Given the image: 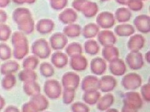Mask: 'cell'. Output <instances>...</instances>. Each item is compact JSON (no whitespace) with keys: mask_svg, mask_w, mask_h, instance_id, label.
<instances>
[{"mask_svg":"<svg viewBox=\"0 0 150 112\" xmlns=\"http://www.w3.org/2000/svg\"><path fill=\"white\" fill-rule=\"evenodd\" d=\"M119 50L114 46H105L102 50V55L103 58L108 62L111 61L119 57Z\"/></svg>","mask_w":150,"mask_h":112,"instance_id":"4fadbf2b","label":"cell"},{"mask_svg":"<svg viewBox=\"0 0 150 112\" xmlns=\"http://www.w3.org/2000/svg\"><path fill=\"white\" fill-rule=\"evenodd\" d=\"M115 32L117 36L121 37L131 36L134 33L135 29L134 26L131 24L118 25L115 28Z\"/></svg>","mask_w":150,"mask_h":112,"instance_id":"5bb4252c","label":"cell"},{"mask_svg":"<svg viewBox=\"0 0 150 112\" xmlns=\"http://www.w3.org/2000/svg\"><path fill=\"white\" fill-rule=\"evenodd\" d=\"M81 32V27L77 24H70L63 28V34L70 38L78 37Z\"/></svg>","mask_w":150,"mask_h":112,"instance_id":"2e32d148","label":"cell"},{"mask_svg":"<svg viewBox=\"0 0 150 112\" xmlns=\"http://www.w3.org/2000/svg\"><path fill=\"white\" fill-rule=\"evenodd\" d=\"M84 48L85 52L91 55H96L100 50V46L95 40H88L84 44Z\"/></svg>","mask_w":150,"mask_h":112,"instance_id":"d6986e66","label":"cell"},{"mask_svg":"<svg viewBox=\"0 0 150 112\" xmlns=\"http://www.w3.org/2000/svg\"><path fill=\"white\" fill-rule=\"evenodd\" d=\"M100 31V27L95 23H90L84 26L82 34L84 38L90 39L96 37Z\"/></svg>","mask_w":150,"mask_h":112,"instance_id":"9a60e30c","label":"cell"},{"mask_svg":"<svg viewBox=\"0 0 150 112\" xmlns=\"http://www.w3.org/2000/svg\"><path fill=\"white\" fill-rule=\"evenodd\" d=\"M126 62L131 69H140L144 65L143 55L139 52H131L126 56Z\"/></svg>","mask_w":150,"mask_h":112,"instance_id":"3957f363","label":"cell"},{"mask_svg":"<svg viewBox=\"0 0 150 112\" xmlns=\"http://www.w3.org/2000/svg\"><path fill=\"white\" fill-rule=\"evenodd\" d=\"M51 6L55 10H62L67 6L68 0H50Z\"/></svg>","mask_w":150,"mask_h":112,"instance_id":"7402d4cb","label":"cell"},{"mask_svg":"<svg viewBox=\"0 0 150 112\" xmlns=\"http://www.w3.org/2000/svg\"><path fill=\"white\" fill-rule=\"evenodd\" d=\"M51 62L55 67L62 69L65 67L68 64V55L59 51H56L51 57Z\"/></svg>","mask_w":150,"mask_h":112,"instance_id":"7c38bea8","label":"cell"},{"mask_svg":"<svg viewBox=\"0 0 150 112\" xmlns=\"http://www.w3.org/2000/svg\"><path fill=\"white\" fill-rule=\"evenodd\" d=\"M115 1L121 5H127L129 0H115Z\"/></svg>","mask_w":150,"mask_h":112,"instance_id":"603a6c76","label":"cell"},{"mask_svg":"<svg viewBox=\"0 0 150 112\" xmlns=\"http://www.w3.org/2000/svg\"><path fill=\"white\" fill-rule=\"evenodd\" d=\"M145 60H146V62L148 63L150 62V61H149V51H148V52H147V53L145 54Z\"/></svg>","mask_w":150,"mask_h":112,"instance_id":"cb8c5ba5","label":"cell"},{"mask_svg":"<svg viewBox=\"0 0 150 112\" xmlns=\"http://www.w3.org/2000/svg\"><path fill=\"white\" fill-rule=\"evenodd\" d=\"M66 52L70 57L80 55L83 52V49L81 44L78 43H72L69 44L66 48Z\"/></svg>","mask_w":150,"mask_h":112,"instance_id":"ffe728a7","label":"cell"},{"mask_svg":"<svg viewBox=\"0 0 150 112\" xmlns=\"http://www.w3.org/2000/svg\"><path fill=\"white\" fill-rule=\"evenodd\" d=\"M98 40L103 46H113L116 42V37L111 31H101L98 34Z\"/></svg>","mask_w":150,"mask_h":112,"instance_id":"8992f818","label":"cell"},{"mask_svg":"<svg viewBox=\"0 0 150 112\" xmlns=\"http://www.w3.org/2000/svg\"><path fill=\"white\" fill-rule=\"evenodd\" d=\"M103 1H109V0H101Z\"/></svg>","mask_w":150,"mask_h":112,"instance_id":"d4e9b609","label":"cell"},{"mask_svg":"<svg viewBox=\"0 0 150 112\" xmlns=\"http://www.w3.org/2000/svg\"><path fill=\"white\" fill-rule=\"evenodd\" d=\"M145 43L144 37L141 34H135L131 36L128 42V48L131 52H139Z\"/></svg>","mask_w":150,"mask_h":112,"instance_id":"52a82bcc","label":"cell"},{"mask_svg":"<svg viewBox=\"0 0 150 112\" xmlns=\"http://www.w3.org/2000/svg\"><path fill=\"white\" fill-rule=\"evenodd\" d=\"M72 6L75 10L81 12L86 18L94 17L98 11V4L89 0H74Z\"/></svg>","mask_w":150,"mask_h":112,"instance_id":"6da1fadb","label":"cell"},{"mask_svg":"<svg viewBox=\"0 0 150 112\" xmlns=\"http://www.w3.org/2000/svg\"></svg>","mask_w":150,"mask_h":112,"instance_id":"484cf974","label":"cell"},{"mask_svg":"<svg viewBox=\"0 0 150 112\" xmlns=\"http://www.w3.org/2000/svg\"><path fill=\"white\" fill-rule=\"evenodd\" d=\"M97 25L103 29H109L115 24V18L113 14L109 11L100 13L96 18Z\"/></svg>","mask_w":150,"mask_h":112,"instance_id":"7a4b0ae2","label":"cell"},{"mask_svg":"<svg viewBox=\"0 0 150 112\" xmlns=\"http://www.w3.org/2000/svg\"><path fill=\"white\" fill-rule=\"evenodd\" d=\"M127 5L130 10L139 11L143 8V3L142 0H129Z\"/></svg>","mask_w":150,"mask_h":112,"instance_id":"44dd1931","label":"cell"},{"mask_svg":"<svg viewBox=\"0 0 150 112\" xmlns=\"http://www.w3.org/2000/svg\"><path fill=\"white\" fill-rule=\"evenodd\" d=\"M50 41L51 48L56 51L63 49L68 42L67 37L62 32H56L51 37Z\"/></svg>","mask_w":150,"mask_h":112,"instance_id":"277c9868","label":"cell"},{"mask_svg":"<svg viewBox=\"0 0 150 112\" xmlns=\"http://www.w3.org/2000/svg\"><path fill=\"white\" fill-rule=\"evenodd\" d=\"M69 65L73 70L76 71H83L88 66V60L83 55H78L71 57Z\"/></svg>","mask_w":150,"mask_h":112,"instance_id":"ba28073f","label":"cell"},{"mask_svg":"<svg viewBox=\"0 0 150 112\" xmlns=\"http://www.w3.org/2000/svg\"><path fill=\"white\" fill-rule=\"evenodd\" d=\"M131 13L128 8L121 7L118 9L115 12V18L116 21L119 22H128L131 18Z\"/></svg>","mask_w":150,"mask_h":112,"instance_id":"e0dca14e","label":"cell"},{"mask_svg":"<svg viewBox=\"0 0 150 112\" xmlns=\"http://www.w3.org/2000/svg\"><path fill=\"white\" fill-rule=\"evenodd\" d=\"M110 71L115 76H122L126 71L125 62L122 59L116 58L110 62Z\"/></svg>","mask_w":150,"mask_h":112,"instance_id":"9c48e42d","label":"cell"},{"mask_svg":"<svg viewBox=\"0 0 150 112\" xmlns=\"http://www.w3.org/2000/svg\"><path fill=\"white\" fill-rule=\"evenodd\" d=\"M78 15L76 12L73 9L67 8L65 9L59 15V20L64 24H73L76 21Z\"/></svg>","mask_w":150,"mask_h":112,"instance_id":"30bf717a","label":"cell"},{"mask_svg":"<svg viewBox=\"0 0 150 112\" xmlns=\"http://www.w3.org/2000/svg\"><path fill=\"white\" fill-rule=\"evenodd\" d=\"M149 21L150 18L149 16L142 15L135 18L133 21V24L136 29L138 31L146 34L150 31Z\"/></svg>","mask_w":150,"mask_h":112,"instance_id":"5b68a950","label":"cell"},{"mask_svg":"<svg viewBox=\"0 0 150 112\" xmlns=\"http://www.w3.org/2000/svg\"><path fill=\"white\" fill-rule=\"evenodd\" d=\"M91 72L97 76H100L104 74L106 71V63L105 60L100 57H96L93 59L90 65Z\"/></svg>","mask_w":150,"mask_h":112,"instance_id":"8fae6325","label":"cell"},{"mask_svg":"<svg viewBox=\"0 0 150 112\" xmlns=\"http://www.w3.org/2000/svg\"><path fill=\"white\" fill-rule=\"evenodd\" d=\"M37 26L40 32L47 34L53 31L54 29V23L51 20H42L38 23Z\"/></svg>","mask_w":150,"mask_h":112,"instance_id":"ac0fdd59","label":"cell"}]
</instances>
